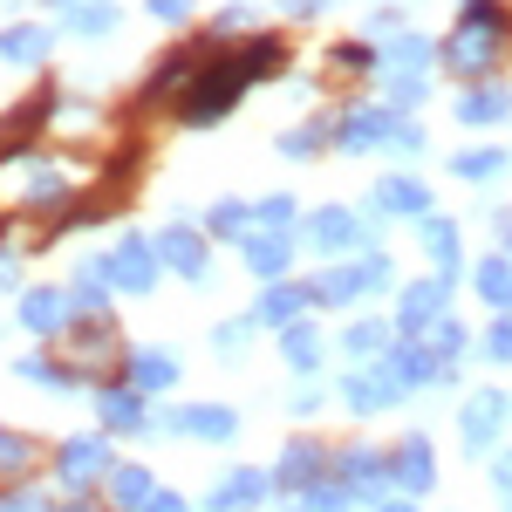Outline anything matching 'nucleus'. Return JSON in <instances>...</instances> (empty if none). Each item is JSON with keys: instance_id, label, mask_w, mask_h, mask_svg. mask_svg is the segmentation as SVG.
<instances>
[{"instance_id": "nucleus-1", "label": "nucleus", "mask_w": 512, "mask_h": 512, "mask_svg": "<svg viewBox=\"0 0 512 512\" xmlns=\"http://www.w3.org/2000/svg\"><path fill=\"white\" fill-rule=\"evenodd\" d=\"M280 62V41H253V48H239L233 62H219V69H212V76H198L192 82V103H185V117L192 123H212V117H226V110H233V96L239 89H246V82L260 76V69H274Z\"/></svg>"}, {"instance_id": "nucleus-2", "label": "nucleus", "mask_w": 512, "mask_h": 512, "mask_svg": "<svg viewBox=\"0 0 512 512\" xmlns=\"http://www.w3.org/2000/svg\"><path fill=\"white\" fill-rule=\"evenodd\" d=\"M499 35H506V21H499L492 7L465 14V28L451 35V62H458V69H485V62L499 55Z\"/></svg>"}, {"instance_id": "nucleus-3", "label": "nucleus", "mask_w": 512, "mask_h": 512, "mask_svg": "<svg viewBox=\"0 0 512 512\" xmlns=\"http://www.w3.org/2000/svg\"><path fill=\"white\" fill-rule=\"evenodd\" d=\"M158 246L151 239H123L117 260H110V280H117L123 294H151V280H158V260H151Z\"/></svg>"}, {"instance_id": "nucleus-4", "label": "nucleus", "mask_w": 512, "mask_h": 512, "mask_svg": "<svg viewBox=\"0 0 512 512\" xmlns=\"http://www.w3.org/2000/svg\"><path fill=\"white\" fill-rule=\"evenodd\" d=\"M342 485H349L355 499H383L390 458H376V451H342Z\"/></svg>"}, {"instance_id": "nucleus-5", "label": "nucleus", "mask_w": 512, "mask_h": 512, "mask_svg": "<svg viewBox=\"0 0 512 512\" xmlns=\"http://www.w3.org/2000/svg\"><path fill=\"white\" fill-rule=\"evenodd\" d=\"M499 417H506V396H499V390H478L472 403H465V444H472V451H492Z\"/></svg>"}, {"instance_id": "nucleus-6", "label": "nucleus", "mask_w": 512, "mask_h": 512, "mask_svg": "<svg viewBox=\"0 0 512 512\" xmlns=\"http://www.w3.org/2000/svg\"><path fill=\"white\" fill-rule=\"evenodd\" d=\"M390 478L403 485V492H431V478H437L431 444H424V437H410V444H403V451L390 458Z\"/></svg>"}, {"instance_id": "nucleus-7", "label": "nucleus", "mask_w": 512, "mask_h": 512, "mask_svg": "<svg viewBox=\"0 0 512 512\" xmlns=\"http://www.w3.org/2000/svg\"><path fill=\"white\" fill-rule=\"evenodd\" d=\"M444 321V280H417V287H403V328L410 335H424Z\"/></svg>"}, {"instance_id": "nucleus-8", "label": "nucleus", "mask_w": 512, "mask_h": 512, "mask_svg": "<svg viewBox=\"0 0 512 512\" xmlns=\"http://www.w3.org/2000/svg\"><path fill=\"white\" fill-rule=\"evenodd\" d=\"M158 260H171L185 280L205 274V239L192 233V226H171V233H158Z\"/></svg>"}, {"instance_id": "nucleus-9", "label": "nucleus", "mask_w": 512, "mask_h": 512, "mask_svg": "<svg viewBox=\"0 0 512 512\" xmlns=\"http://www.w3.org/2000/svg\"><path fill=\"white\" fill-rule=\"evenodd\" d=\"M103 465H110V451H103V437H76V444H69V451H62V478H69V485H96V472H103Z\"/></svg>"}, {"instance_id": "nucleus-10", "label": "nucleus", "mask_w": 512, "mask_h": 512, "mask_svg": "<svg viewBox=\"0 0 512 512\" xmlns=\"http://www.w3.org/2000/svg\"><path fill=\"white\" fill-rule=\"evenodd\" d=\"M171 424H178V431H192V437H212V444H226V437L239 431V424H233V410H226V403H198V410H178Z\"/></svg>"}, {"instance_id": "nucleus-11", "label": "nucleus", "mask_w": 512, "mask_h": 512, "mask_svg": "<svg viewBox=\"0 0 512 512\" xmlns=\"http://www.w3.org/2000/svg\"><path fill=\"white\" fill-rule=\"evenodd\" d=\"M355 233H362V226H355L349 212H335V205H328V212H315V219H308V239H315L321 253H342V246H355Z\"/></svg>"}, {"instance_id": "nucleus-12", "label": "nucleus", "mask_w": 512, "mask_h": 512, "mask_svg": "<svg viewBox=\"0 0 512 512\" xmlns=\"http://www.w3.org/2000/svg\"><path fill=\"white\" fill-rule=\"evenodd\" d=\"M267 499V478L260 472H233L219 492H212V512H239V506H260Z\"/></svg>"}, {"instance_id": "nucleus-13", "label": "nucleus", "mask_w": 512, "mask_h": 512, "mask_svg": "<svg viewBox=\"0 0 512 512\" xmlns=\"http://www.w3.org/2000/svg\"><path fill=\"white\" fill-rule=\"evenodd\" d=\"M171 376H178V362H171L164 349H137L130 355V383H137V390H171Z\"/></svg>"}, {"instance_id": "nucleus-14", "label": "nucleus", "mask_w": 512, "mask_h": 512, "mask_svg": "<svg viewBox=\"0 0 512 512\" xmlns=\"http://www.w3.org/2000/svg\"><path fill=\"white\" fill-rule=\"evenodd\" d=\"M431 376H444L431 349H403V355L390 362V383H396V390H417V383H431Z\"/></svg>"}, {"instance_id": "nucleus-15", "label": "nucleus", "mask_w": 512, "mask_h": 512, "mask_svg": "<svg viewBox=\"0 0 512 512\" xmlns=\"http://www.w3.org/2000/svg\"><path fill=\"white\" fill-rule=\"evenodd\" d=\"M280 478L301 485V492H315V485H321V451H315V444H294V451L280 458Z\"/></svg>"}, {"instance_id": "nucleus-16", "label": "nucleus", "mask_w": 512, "mask_h": 512, "mask_svg": "<svg viewBox=\"0 0 512 512\" xmlns=\"http://www.w3.org/2000/svg\"><path fill=\"white\" fill-rule=\"evenodd\" d=\"M458 117L465 123H499V117H512V96L506 89H472V96L458 103Z\"/></svg>"}, {"instance_id": "nucleus-17", "label": "nucleus", "mask_w": 512, "mask_h": 512, "mask_svg": "<svg viewBox=\"0 0 512 512\" xmlns=\"http://www.w3.org/2000/svg\"><path fill=\"white\" fill-rule=\"evenodd\" d=\"M376 205H383V212H424L431 192H424V185H410V178H383V185H376Z\"/></svg>"}, {"instance_id": "nucleus-18", "label": "nucleus", "mask_w": 512, "mask_h": 512, "mask_svg": "<svg viewBox=\"0 0 512 512\" xmlns=\"http://www.w3.org/2000/svg\"><path fill=\"white\" fill-rule=\"evenodd\" d=\"M96 410H103V424H117V431H144V403L123 390H103L96 396Z\"/></svg>"}, {"instance_id": "nucleus-19", "label": "nucleus", "mask_w": 512, "mask_h": 512, "mask_svg": "<svg viewBox=\"0 0 512 512\" xmlns=\"http://www.w3.org/2000/svg\"><path fill=\"white\" fill-rule=\"evenodd\" d=\"M424 253L437 260V274H451V267H458V226H444V219H424Z\"/></svg>"}, {"instance_id": "nucleus-20", "label": "nucleus", "mask_w": 512, "mask_h": 512, "mask_svg": "<svg viewBox=\"0 0 512 512\" xmlns=\"http://www.w3.org/2000/svg\"><path fill=\"white\" fill-rule=\"evenodd\" d=\"M0 55L7 62H41L48 55V28H7L0 35Z\"/></svg>"}, {"instance_id": "nucleus-21", "label": "nucleus", "mask_w": 512, "mask_h": 512, "mask_svg": "<svg viewBox=\"0 0 512 512\" xmlns=\"http://www.w3.org/2000/svg\"><path fill=\"white\" fill-rule=\"evenodd\" d=\"M478 294L492 308H512V260H478Z\"/></svg>"}, {"instance_id": "nucleus-22", "label": "nucleus", "mask_w": 512, "mask_h": 512, "mask_svg": "<svg viewBox=\"0 0 512 512\" xmlns=\"http://www.w3.org/2000/svg\"><path fill=\"white\" fill-rule=\"evenodd\" d=\"M246 267L267 274V280H280L287 274V239H246Z\"/></svg>"}, {"instance_id": "nucleus-23", "label": "nucleus", "mask_w": 512, "mask_h": 512, "mask_svg": "<svg viewBox=\"0 0 512 512\" xmlns=\"http://www.w3.org/2000/svg\"><path fill=\"white\" fill-rule=\"evenodd\" d=\"M21 321L41 328V335H48V328H62V294H48V287H41V294H21Z\"/></svg>"}, {"instance_id": "nucleus-24", "label": "nucleus", "mask_w": 512, "mask_h": 512, "mask_svg": "<svg viewBox=\"0 0 512 512\" xmlns=\"http://www.w3.org/2000/svg\"><path fill=\"white\" fill-rule=\"evenodd\" d=\"M349 403L355 410H383V403H396V383L390 376H349Z\"/></svg>"}, {"instance_id": "nucleus-25", "label": "nucleus", "mask_w": 512, "mask_h": 512, "mask_svg": "<svg viewBox=\"0 0 512 512\" xmlns=\"http://www.w3.org/2000/svg\"><path fill=\"white\" fill-rule=\"evenodd\" d=\"M301 308H308V294H301V287H274V294L260 301V321H274V328H287V321L301 315Z\"/></svg>"}, {"instance_id": "nucleus-26", "label": "nucleus", "mask_w": 512, "mask_h": 512, "mask_svg": "<svg viewBox=\"0 0 512 512\" xmlns=\"http://www.w3.org/2000/svg\"><path fill=\"white\" fill-rule=\"evenodd\" d=\"M117 28V7L110 0H82L76 7V35H110Z\"/></svg>"}, {"instance_id": "nucleus-27", "label": "nucleus", "mask_w": 512, "mask_h": 512, "mask_svg": "<svg viewBox=\"0 0 512 512\" xmlns=\"http://www.w3.org/2000/svg\"><path fill=\"white\" fill-rule=\"evenodd\" d=\"M390 69H403V76H417V69H431V41L403 35V41L390 48Z\"/></svg>"}, {"instance_id": "nucleus-28", "label": "nucleus", "mask_w": 512, "mask_h": 512, "mask_svg": "<svg viewBox=\"0 0 512 512\" xmlns=\"http://www.w3.org/2000/svg\"><path fill=\"white\" fill-rule=\"evenodd\" d=\"M287 362H294V369H315L321 362V335L315 328H287Z\"/></svg>"}, {"instance_id": "nucleus-29", "label": "nucleus", "mask_w": 512, "mask_h": 512, "mask_svg": "<svg viewBox=\"0 0 512 512\" xmlns=\"http://www.w3.org/2000/svg\"><path fill=\"white\" fill-rule=\"evenodd\" d=\"M117 506H151V472L123 465V472H117Z\"/></svg>"}, {"instance_id": "nucleus-30", "label": "nucleus", "mask_w": 512, "mask_h": 512, "mask_svg": "<svg viewBox=\"0 0 512 512\" xmlns=\"http://www.w3.org/2000/svg\"><path fill=\"white\" fill-rule=\"evenodd\" d=\"M383 342H390V335H383L376 321H355V328H349V355H362V362H369V355H383Z\"/></svg>"}, {"instance_id": "nucleus-31", "label": "nucleus", "mask_w": 512, "mask_h": 512, "mask_svg": "<svg viewBox=\"0 0 512 512\" xmlns=\"http://www.w3.org/2000/svg\"><path fill=\"white\" fill-rule=\"evenodd\" d=\"M110 287H117V280H110V267H96V260H89V267L76 274V294H82V301H103Z\"/></svg>"}, {"instance_id": "nucleus-32", "label": "nucleus", "mask_w": 512, "mask_h": 512, "mask_svg": "<svg viewBox=\"0 0 512 512\" xmlns=\"http://www.w3.org/2000/svg\"><path fill=\"white\" fill-rule=\"evenodd\" d=\"M458 349H465V328H458V321H437L431 328V355L444 362V355H458Z\"/></svg>"}, {"instance_id": "nucleus-33", "label": "nucleus", "mask_w": 512, "mask_h": 512, "mask_svg": "<svg viewBox=\"0 0 512 512\" xmlns=\"http://www.w3.org/2000/svg\"><path fill=\"white\" fill-rule=\"evenodd\" d=\"M28 458H35V444H28V437H7V431H0V472H21Z\"/></svg>"}, {"instance_id": "nucleus-34", "label": "nucleus", "mask_w": 512, "mask_h": 512, "mask_svg": "<svg viewBox=\"0 0 512 512\" xmlns=\"http://www.w3.org/2000/svg\"><path fill=\"white\" fill-rule=\"evenodd\" d=\"M355 280H362L369 294H376V287H390V260H383V253H369V260H355Z\"/></svg>"}, {"instance_id": "nucleus-35", "label": "nucleus", "mask_w": 512, "mask_h": 512, "mask_svg": "<svg viewBox=\"0 0 512 512\" xmlns=\"http://www.w3.org/2000/svg\"><path fill=\"white\" fill-rule=\"evenodd\" d=\"M355 294H362L355 267H349V274H328V280H321V301H355Z\"/></svg>"}, {"instance_id": "nucleus-36", "label": "nucleus", "mask_w": 512, "mask_h": 512, "mask_svg": "<svg viewBox=\"0 0 512 512\" xmlns=\"http://www.w3.org/2000/svg\"><path fill=\"white\" fill-rule=\"evenodd\" d=\"M499 171V151H465L458 158V178H492Z\"/></svg>"}, {"instance_id": "nucleus-37", "label": "nucleus", "mask_w": 512, "mask_h": 512, "mask_svg": "<svg viewBox=\"0 0 512 512\" xmlns=\"http://www.w3.org/2000/svg\"><path fill=\"white\" fill-rule=\"evenodd\" d=\"M301 506H308V512H349V492H335V485H315Z\"/></svg>"}, {"instance_id": "nucleus-38", "label": "nucleus", "mask_w": 512, "mask_h": 512, "mask_svg": "<svg viewBox=\"0 0 512 512\" xmlns=\"http://www.w3.org/2000/svg\"><path fill=\"white\" fill-rule=\"evenodd\" d=\"M246 219H253L246 205H219V212H212V226H219V233H246Z\"/></svg>"}, {"instance_id": "nucleus-39", "label": "nucleus", "mask_w": 512, "mask_h": 512, "mask_svg": "<svg viewBox=\"0 0 512 512\" xmlns=\"http://www.w3.org/2000/svg\"><path fill=\"white\" fill-rule=\"evenodd\" d=\"M485 355H499V362H512V321H499V328L485 335Z\"/></svg>"}, {"instance_id": "nucleus-40", "label": "nucleus", "mask_w": 512, "mask_h": 512, "mask_svg": "<svg viewBox=\"0 0 512 512\" xmlns=\"http://www.w3.org/2000/svg\"><path fill=\"white\" fill-rule=\"evenodd\" d=\"M315 144H321V123H315V130H287V158H308Z\"/></svg>"}, {"instance_id": "nucleus-41", "label": "nucleus", "mask_w": 512, "mask_h": 512, "mask_svg": "<svg viewBox=\"0 0 512 512\" xmlns=\"http://www.w3.org/2000/svg\"><path fill=\"white\" fill-rule=\"evenodd\" d=\"M417 96H424V89H417V76H396V82H390V103H396V110H410Z\"/></svg>"}, {"instance_id": "nucleus-42", "label": "nucleus", "mask_w": 512, "mask_h": 512, "mask_svg": "<svg viewBox=\"0 0 512 512\" xmlns=\"http://www.w3.org/2000/svg\"><path fill=\"white\" fill-rule=\"evenodd\" d=\"M287 205H294V198H260V205H253V212H260V219H267V226H287Z\"/></svg>"}, {"instance_id": "nucleus-43", "label": "nucleus", "mask_w": 512, "mask_h": 512, "mask_svg": "<svg viewBox=\"0 0 512 512\" xmlns=\"http://www.w3.org/2000/svg\"><path fill=\"white\" fill-rule=\"evenodd\" d=\"M151 14H158V21H185V14H192V0H151Z\"/></svg>"}, {"instance_id": "nucleus-44", "label": "nucleus", "mask_w": 512, "mask_h": 512, "mask_svg": "<svg viewBox=\"0 0 512 512\" xmlns=\"http://www.w3.org/2000/svg\"><path fill=\"white\" fill-rule=\"evenodd\" d=\"M492 485H499V492H512V451L499 458V465H492Z\"/></svg>"}, {"instance_id": "nucleus-45", "label": "nucleus", "mask_w": 512, "mask_h": 512, "mask_svg": "<svg viewBox=\"0 0 512 512\" xmlns=\"http://www.w3.org/2000/svg\"><path fill=\"white\" fill-rule=\"evenodd\" d=\"M0 512H48L41 499H0Z\"/></svg>"}, {"instance_id": "nucleus-46", "label": "nucleus", "mask_w": 512, "mask_h": 512, "mask_svg": "<svg viewBox=\"0 0 512 512\" xmlns=\"http://www.w3.org/2000/svg\"><path fill=\"white\" fill-rule=\"evenodd\" d=\"M144 512H185V499H164V492H158V499H151Z\"/></svg>"}, {"instance_id": "nucleus-47", "label": "nucleus", "mask_w": 512, "mask_h": 512, "mask_svg": "<svg viewBox=\"0 0 512 512\" xmlns=\"http://www.w3.org/2000/svg\"><path fill=\"white\" fill-rule=\"evenodd\" d=\"M0 287H14V260H0Z\"/></svg>"}, {"instance_id": "nucleus-48", "label": "nucleus", "mask_w": 512, "mask_h": 512, "mask_svg": "<svg viewBox=\"0 0 512 512\" xmlns=\"http://www.w3.org/2000/svg\"><path fill=\"white\" fill-rule=\"evenodd\" d=\"M287 7H294V14H308V7H321V0H287Z\"/></svg>"}, {"instance_id": "nucleus-49", "label": "nucleus", "mask_w": 512, "mask_h": 512, "mask_svg": "<svg viewBox=\"0 0 512 512\" xmlns=\"http://www.w3.org/2000/svg\"><path fill=\"white\" fill-rule=\"evenodd\" d=\"M383 512H410V506H383Z\"/></svg>"}]
</instances>
